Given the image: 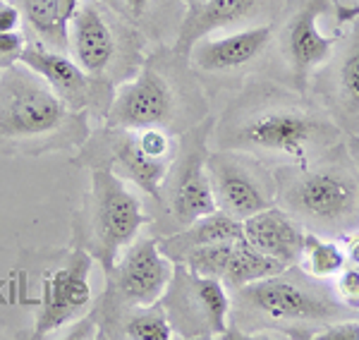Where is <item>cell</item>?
<instances>
[{
  "label": "cell",
  "mask_w": 359,
  "mask_h": 340,
  "mask_svg": "<svg viewBox=\"0 0 359 340\" xmlns=\"http://www.w3.org/2000/svg\"><path fill=\"white\" fill-rule=\"evenodd\" d=\"M285 273V271H283ZM283 273L254 280L235 290L240 309L262 316L273 324H297V321H323L340 314L338 304L318 295L316 287H306L299 280L285 278Z\"/></svg>",
  "instance_id": "9c48e42d"
},
{
  "label": "cell",
  "mask_w": 359,
  "mask_h": 340,
  "mask_svg": "<svg viewBox=\"0 0 359 340\" xmlns=\"http://www.w3.org/2000/svg\"><path fill=\"white\" fill-rule=\"evenodd\" d=\"M96 259L89 250H74L57 268L48 271L41 285L39 312L34 319V338H46L89 312L94 302L91 271Z\"/></svg>",
  "instance_id": "ba28073f"
},
{
  "label": "cell",
  "mask_w": 359,
  "mask_h": 340,
  "mask_svg": "<svg viewBox=\"0 0 359 340\" xmlns=\"http://www.w3.org/2000/svg\"><path fill=\"white\" fill-rule=\"evenodd\" d=\"M15 3L20 5L22 17L39 41L50 48L67 50L69 20L82 0H15Z\"/></svg>",
  "instance_id": "44dd1931"
},
{
  "label": "cell",
  "mask_w": 359,
  "mask_h": 340,
  "mask_svg": "<svg viewBox=\"0 0 359 340\" xmlns=\"http://www.w3.org/2000/svg\"><path fill=\"white\" fill-rule=\"evenodd\" d=\"M306 230L283 209L269 206V209L254 213L242 221V238L262 254L276 259L283 266L299 264L304 247Z\"/></svg>",
  "instance_id": "e0dca14e"
},
{
  "label": "cell",
  "mask_w": 359,
  "mask_h": 340,
  "mask_svg": "<svg viewBox=\"0 0 359 340\" xmlns=\"http://www.w3.org/2000/svg\"><path fill=\"white\" fill-rule=\"evenodd\" d=\"M299 266L311 278H333L347 266L343 245L321 238L314 230H306Z\"/></svg>",
  "instance_id": "7402d4cb"
},
{
  "label": "cell",
  "mask_w": 359,
  "mask_h": 340,
  "mask_svg": "<svg viewBox=\"0 0 359 340\" xmlns=\"http://www.w3.org/2000/svg\"><path fill=\"white\" fill-rule=\"evenodd\" d=\"M111 130V128H108ZM111 168L135 187L144 189L151 197L163 199V187L168 172L172 168V161L151 158L139 149L132 130H111Z\"/></svg>",
  "instance_id": "ac0fdd59"
},
{
  "label": "cell",
  "mask_w": 359,
  "mask_h": 340,
  "mask_svg": "<svg viewBox=\"0 0 359 340\" xmlns=\"http://www.w3.org/2000/svg\"><path fill=\"white\" fill-rule=\"evenodd\" d=\"M343 3H345V0H343Z\"/></svg>",
  "instance_id": "836d02e7"
},
{
  "label": "cell",
  "mask_w": 359,
  "mask_h": 340,
  "mask_svg": "<svg viewBox=\"0 0 359 340\" xmlns=\"http://www.w3.org/2000/svg\"><path fill=\"white\" fill-rule=\"evenodd\" d=\"M338 91L347 111L359 113V25L338 67Z\"/></svg>",
  "instance_id": "cb8c5ba5"
},
{
  "label": "cell",
  "mask_w": 359,
  "mask_h": 340,
  "mask_svg": "<svg viewBox=\"0 0 359 340\" xmlns=\"http://www.w3.org/2000/svg\"><path fill=\"white\" fill-rule=\"evenodd\" d=\"M108 290L103 295L106 312H118L120 319L132 307L156 304L165 295L172 278V261L158 247V240L139 238L120 252L115 264L106 271Z\"/></svg>",
  "instance_id": "8992f818"
},
{
  "label": "cell",
  "mask_w": 359,
  "mask_h": 340,
  "mask_svg": "<svg viewBox=\"0 0 359 340\" xmlns=\"http://www.w3.org/2000/svg\"><path fill=\"white\" fill-rule=\"evenodd\" d=\"M86 140L82 111L60 96L22 62L0 70V149L41 154Z\"/></svg>",
  "instance_id": "6da1fadb"
},
{
  "label": "cell",
  "mask_w": 359,
  "mask_h": 340,
  "mask_svg": "<svg viewBox=\"0 0 359 340\" xmlns=\"http://www.w3.org/2000/svg\"><path fill=\"white\" fill-rule=\"evenodd\" d=\"M27 39L22 29L17 32H0V70L20 62L22 53H25Z\"/></svg>",
  "instance_id": "484cf974"
},
{
  "label": "cell",
  "mask_w": 359,
  "mask_h": 340,
  "mask_svg": "<svg viewBox=\"0 0 359 340\" xmlns=\"http://www.w3.org/2000/svg\"><path fill=\"white\" fill-rule=\"evenodd\" d=\"M120 3H123V8L127 10V15L132 20H139V17L147 15V10L151 8V0H120Z\"/></svg>",
  "instance_id": "4dcf8cb0"
},
{
  "label": "cell",
  "mask_w": 359,
  "mask_h": 340,
  "mask_svg": "<svg viewBox=\"0 0 359 340\" xmlns=\"http://www.w3.org/2000/svg\"><path fill=\"white\" fill-rule=\"evenodd\" d=\"M314 340H359V321H333L311 336Z\"/></svg>",
  "instance_id": "4316f807"
},
{
  "label": "cell",
  "mask_w": 359,
  "mask_h": 340,
  "mask_svg": "<svg viewBox=\"0 0 359 340\" xmlns=\"http://www.w3.org/2000/svg\"><path fill=\"white\" fill-rule=\"evenodd\" d=\"M189 271L199 276H208L216 278L228 287V290H240L254 280L269 278V276H278L287 271L276 259L257 252L245 238L211 242L204 247H194L187 254L180 259Z\"/></svg>",
  "instance_id": "7c38bea8"
},
{
  "label": "cell",
  "mask_w": 359,
  "mask_h": 340,
  "mask_svg": "<svg viewBox=\"0 0 359 340\" xmlns=\"http://www.w3.org/2000/svg\"><path fill=\"white\" fill-rule=\"evenodd\" d=\"M120 336L135 340H170L175 338L172 324L168 319L165 309L161 302L144 304V307H132L123 319H120Z\"/></svg>",
  "instance_id": "603a6c76"
},
{
  "label": "cell",
  "mask_w": 359,
  "mask_h": 340,
  "mask_svg": "<svg viewBox=\"0 0 359 340\" xmlns=\"http://www.w3.org/2000/svg\"><path fill=\"white\" fill-rule=\"evenodd\" d=\"M177 99L161 70L144 65L135 77L118 84L108 103L106 125L111 130L168 128L175 120Z\"/></svg>",
  "instance_id": "30bf717a"
},
{
  "label": "cell",
  "mask_w": 359,
  "mask_h": 340,
  "mask_svg": "<svg viewBox=\"0 0 359 340\" xmlns=\"http://www.w3.org/2000/svg\"><path fill=\"white\" fill-rule=\"evenodd\" d=\"M276 180L287 211L318 230H343L359 213V175L343 161L294 165Z\"/></svg>",
  "instance_id": "3957f363"
},
{
  "label": "cell",
  "mask_w": 359,
  "mask_h": 340,
  "mask_svg": "<svg viewBox=\"0 0 359 340\" xmlns=\"http://www.w3.org/2000/svg\"><path fill=\"white\" fill-rule=\"evenodd\" d=\"M89 252L108 271L130 242L149 223L142 199L130 182L111 168L91 170L89 189Z\"/></svg>",
  "instance_id": "277c9868"
},
{
  "label": "cell",
  "mask_w": 359,
  "mask_h": 340,
  "mask_svg": "<svg viewBox=\"0 0 359 340\" xmlns=\"http://www.w3.org/2000/svg\"><path fill=\"white\" fill-rule=\"evenodd\" d=\"M235 238H242V221H237V218L228 216L225 211L216 209L213 213H206V216L196 218L189 226H184V230H180L172 238L158 240V247L170 261H180L194 247H204L211 245V242H223Z\"/></svg>",
  "instance_id": "ffe728a7"
},
{
  "label": "cell",
  "mask_w": 359,
  "mask_h": 340,
  "mask_svg": "<svg viewBox=\"0 0 359 340\" xmlns=\"http://www.w3.org/2000/svg\"><path fill=\"white\" fill-rule=\"evenodd\" d=\"M359 20V5L357 3H338L335 5V22L345 25V22Z\"/></svg>",
  "instance_id": "f546056e"
},
{
  "label": "cell",
  "mask_w": 359,
  "mask_h": 340,
  "mask_svg": "<svg viewBox=\"0 0 359 340\" xmlns=\"http://www.w3.org/2000/svg\"><path fill=\"white\" fill-rule=\"evenodd\" d=\"M343 250H345V257L352 266H359V230L357 233H347L343 238Z\"/></svg>",
  "instance_id": "f1b7e54d"
},
{
  "label": "cell",
  "mask_w": 359,
  "mask_h": 340,
  "mask_svg": "<svg viewBox=\"0 0 359 340\" xmlns=\"http://www.w3.org/2000/svg\"><path fill=\"white\" fill-rule=\"evenodd\" d=\"M22 10L15 0H0V32H17L22 29Z\"/></svg>",
  "instance_id": "83f0119b"
},
{
  "label": "cell",
  "mask_w": 359,
  "mask_h": 340,
  "mask_svg": "<svg viewBox=\"0 0 359 340\" xmlns=\"http://www.w3.org/2000/svg\"><path fill=\"white\" fill-rule=\"evenodd\" d=\"M271 36H273V27L271 25L240 29V32L225 34V36L218 39L204 36L189 48L187 55L204 72H233L257 60L269 46Z\"/></svg>",
  "instance_id": "2e32d148"
},
{
  "label": "cell",
  "mask_w": 359,
  "mask_h": 340,
  "mask_svg": "<svg viewBox=\"0 0 359 340\" xmlns=\"http://www.w3.org/2000/svg\"><path fill=\"white\" fill-rule=\"evenodd\" d=\"M328 10L331 0H306L283 32V53L299 84H304V79L331 57L338 41V36L321 32V17L328 15Z\"/></svg>",
  "instance_id": "5bb4252c"
},
{
  "label": "cell",
  "mask_w": 359,
  "mask_h": 340,
  "mask_svg": "<svg viewBox=\"0 0 359 340\" xmlns=\"http://www.w3.org/2000/svg\"><path fill=\"white\" fill-rule=\"evenodd\" d=\"M182 3H184V8H192V5H196L199 0H182Z\"/></svg>",
  "instance_id": "d6a6232c"
},
{
  "label": "cell",
  "mask_w": 359,
  "mask_h": 340,
  "mask_svg": "<svg viewBox=\"0 0 359 340\" xmlns=\"http://www.w3.org/2000/svg\"><path fill=\"white\" fill-rule=\"evenodd\" d=\"M204 135L206 128H201L184 140L180 156H175L177 161H172V168L165 180L168 187L163 192L168 211L182 226H189L196 218L218 209L211 189V177H208V149Z\"/></svg>",
  "instance_id": "8fae6325"
},
{
  "label": "cell",
  "mask_w": 359,
  "mask_h": 340,
  "mask_svg": "<svg viewBox=\"0 0 359 340\" xmlns=\"http://www.w3.org/2000/svg\"><path fill=\"white\" fill-rule=\"evenodd\" d=\"M338 128L328 118L287 103H264L240 115L221 140L223 149L252 156H280L306 165L321 149L338 140Z\"/></svg>",
  "instance_id": "7a4b0ae2"
},
{
  "label": "cell",
  "mask_w": 359,
  "mask_h": 340,
  "mask_svg": "<svg viewBox=\"0 0 359 340\" xmlns=\"http://www.w3.org/2000/svg\"><path fill=\"white\" fill-rule=\"evenodd\" d=\"M67 50L86 74L101 79L111 72L120 50L118 29L101 0H82L69 20Z\"/></svg>",
  "instance_id": "4fadbf2b"
},
{
  "label": "cell",
  "mask_w": 359,
  "mask_h": 340,
  "mask_svg": "<svg viewBox=\"0 0 359 340\" xmlns=\"http://www.w3.org/2000/svg\"><path fill=\"white\" fill-rule=\"evenodd\" d=\"M216 206L228 216L245 221L276 201V177L257 156L247 151H208L206 158Z\"/></svg>",
  "instance_id": "52a82bcc"
},
{
  "label": "cell",
  "mask_w": 359,
  "mask_h": 340,
  "mask_svg": "<svg viewBox=\"0 0 359 340\" xmlns=\"http://www.w3.org/2000/svg\"><path fill=\"white\" fill-rule=\"evenodd\" d=\"M175 336L225 338L230 333L233 297L221 280L199 276L184 264L172 261V278L161 297Z\"/></svg>",
  "instance_id": "5b68a950"
},
{
  "label": "cell",
  "mask_w": 359,
  "mask_h": 340,
  "mask_svg": "<svg viewBox=\"0 0 359 340\" xmlns=\"http://www.w3.org/2000/svg\"><path fill=\"white\" fill-rule=\"evenodd\" d=\"M259 0H199L192 8H187V15L182 20L177 34V53L187 55L189 48L199 41V39L208 36L211 32L223 27H230L235 22L245 20L257 10Z\"/></svg>",
  "instance_id": "d6986e66"
},
{
  "label": "cell",
  "mask_w": 359,
  "mask_h": 340,
  "mask_svg": "<svg viewBox=\"0 0 359 340\" xmlns=\"http://www.w3.org/2000/svg\"><path fill=\"white\" fill-rule=\"evenodd\" d=\"M335 278V290L345 307L359 309V266H345Z\"/></svg>",
  "instance_id": "d4e9b609"
},
{
  "label": "cell",
  "mask_w": 359,
  "mask_h": 340,
  "mask_svg": "<svg viewBox=\"0 0 359 340\" xmlns=\"http://www.w3.org/2000/svg\"><path fill=\"white\" fill-rule=\"evenodd\" d=\"M20 62L39 74L72 111H84L94 99V77L86 74L67 50L50 48L36 39L32 43L27 41Z\"/></svg>",
  "instance_id": "9a60e30c"
},
{
  "label": "cell",
  "mask_w": 359,
  "mask_h": 340,
  "mask_svg": "<svg viewBox=\"0 0 359 340\" xmlns=\"http://www.w3.org/2000/svg\"><path fill=\"white\" fill-rule=\"evenodd\" d=\"M350 154L359 161V137H352L350 140Z\"/></svg>",
  "instance_id": "1f68e13d"
}]
</instances>
